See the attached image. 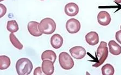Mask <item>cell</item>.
<instances>
[{"label": "cell", "instance_id": "cell-19", "mask_svg": "<svg viewBox=\"0 0 121 75\" xmlns=\"http://www.w3.org/2000/svg\"><path fill=\"white\" fill-rule=\"evenodd\" d=\"M7 12V8L2 4H0V17L4 16Z\"/></svg>", "mask_w": 121, "mask_h": 75}, {"label": "cell", "instance_id": "cell-23", "mask_svg": "<svg viewBox=\"0 0 121 75\" xmlns=\"http://www.w3.org/2000/svg\"><path fill=\"white\" fill-rule=\"evenodd\" d=\"M4 1V0H0V2H2V1Z\"/></svg>", "mask_w": 121, "mask_h": 75}, {"label": "cell", "instance_id": "cell-17", "mask_svg": "<svg viewBox=\"0 0 121 75\" xmlns=\"http://www.w3.org/2000/svg\"><path fill=\"white\" fill-rule=\"evenodd\" d=\"M7 29L8 31L10 32L11 33L16 32L19 29L17 22L15 20H9L7 22Z\"/></svg>", "mask_w": 121, "mask_h": 75}, {"label": "cell", "instance_id": "cell-3", "mask_svg": "<svg viewBox=\"0 0 121 75\" xmlns=\"http://www.w3.org/2000/svg\"><path fill=\"white\" fill-rule=\"evenodd\" d=\"M56 24L52 19L50 18H44L39 25V29L41 32L45 34H51L56 30Z\"/></svg>", "mask_w": 121, "mask_h": 75}, {"label": "cell", "instance_id": "cell-10", "mask_svg": "<svg viewBox=\"0 0 121 75\" xmlns=\"http://www.w3.org/2000/svg\"><path fill=\"white\" fill-rule=\"evenodd\" d=\"M39 23L37 22L31 21L28 22L27 28L29 33L34 37H40L42 35L39 29Z\"/></svg>", "mask_w": 121, "mask_h": 75}, {"label": "cell", "instance_id": "cell-6", "mask_svg": "<svg viewBox=\"0 0 121 75\" xmlns=\"http://www.w3.org/2000/svg\"><path fill=\"white\" fill-rule=\"evenodd\" d=\"M71 55L76 60L83 59L86 55V50L82 46H75L69 50Z\"/></svg>", "mask_w": 121, "mask_h": 75}, {"label": "cell", "instance_id": "cell-22", "mask_svg": "<svg viewBox=\"0 0 121 75\" xmlns=\"http://www.w3.org/2000/svg\"><path fill=\"white\" fill-rule=\"evenodd\" d=\"M115 1L117 3H121V0H115Z\"/></svg>", "mask_w": 121, "mask_h": 75}, {"label": "cell", "instance_id": "cell-8", "mask_svg": "<svg viewBox=\"0 0 121 75\" xmlns=\"http://www.w3.org/2000/svg\"><path fill=\"white\" fill-rule=\"evenodd\" d=\"M64 12L68 16H75L79 12V7L75 3H69L67 4L64 7Z\"/></svg>", "mask_w": 121, "mask_h": 75}, {"label": "cell", "instance_id": "cell-24", "mask_svg": "<svg viewBox=\"0 0 121 75\" xmlns=\"http://www.w3.org/2000/svg\"><path fill=\"white\" fill-rule=\"evenodd\" d=\"M120 28H121V26H120Z\"/></svg>", "mask_w": 121, "mask_h": 75}, {"label": "cell", "instance_id": "cell-12", "mask_svg": "<svg viewBox=\"0 0 121 75\" xmlns=\"http://www.w3.org/2000/svg\"><path fill=\"white\" fill-rule=\"evenodd\" d=\"M63 39L59 34H55L51 37L50 44L55 49H59L63 45Z\"/></svg>", "mask_w": 121, "mask_h": 75}, {"label": "cell", "instance_id": "cell-25", "mask_svg": "<svg viewBox=\"0 0 121 75\" xmlns=\"http://www.w3.org/2000/svg\"><path fill=\"white\" fill-rule=\"evenodd\" d=\"M41 1H44V0H41Z\"/></svg>", "mask_w": 121, "mask_h": 75}, {"label": "cell", "instance_id": "cell-18", "mask_svg": "<svg viewBox=\"0 0 121 75\" xmlns=\"http://www.w3.org/2000/svg\"><path fill=\"white\" fill-rule=\"evenodd\" d=\"M114 73V68L110 64H106L102 68V74L103 75H113Z\"/></svg>", "mask_w": 121, "mask_h": 75}, {"label": "cell", "instance_id": "cell-15", "mask_svg": "<svg viewBox=\"0 0 121 75\" xmlns=\"http://www.w3.org/2000/svg\"><path fill=\"white\" fill-rule=\"evenodd\" d=\"M11 63L10 59L5 55L0 56V69L1 70H5L10 67Z\"/></svg>", "mask_w": 121, "mask_h": 75}, {"label": "cell", "instance_id": "cell-1", "mask_svg": "<svg viewBox=\"0 0 121 75\" xmlns=\"http://www.w3.org/2000/svg\"><path fill=\"white\" fill-rule=\"evenodd\" d=\"M33 69V63L26 58H21L16 63V70L18 75H28Z\"/></svg>", "mask_w": 121, "mask_h": 75}, {"label": "cell", "instance_id": "cell-20", "mask_svg": "<svg viewBox=\"0 0 121 75\" xmlns=\"http://www.w3.org/2000/svg\"><path fill=\"white\" fill-rule=\"evenodd\" d=\"M115 38H116V39L117 41L121 44V30L120 31H117L116 33V34H115Z\"/></svg>", "mask_w": 121, "mask_h": 75}, {"label": "cell", "instance_id": "cell-2", "mask_svg": "<svg viewBox=\"0 0 121 75\" xmlns=\"http://www.w3.org/2000/svg\"><path fill=\"white\" fill-rule=\"evenodd\" d=\"M108 56V48L107 43L105 41H101L96 51V61L92 67L97 68L101 65L107 60Z\"/></svg>", "mask_w": 121, "mask_h": 75}, {"label": "cell", "instance_id": "cell-4", "mask_svg": "<svg viewBox=\"0 0 121 75\" xmlns=\"http://www.w3.org/2000/svg\"><path fill=\"white\" fill-rule=\"evenodd\" d=\"M58 61L62 69L64 70H70L74 66V62L69 54L66 52H60Z\"/></svg>", "mask_w": 121, "mask_h": 75}, {"label": "cell", "instance_id": "cell-11", "mask_svg": "<svg viewBox=\"0 0 121 75\" xmlns=\"http://www.w3.org/2000/svg\"><path fill=\"white\" fill-rule=\"evenodd\" d=\"M86 41L90 46H95L99 42V36L97 32L91 31L89 32L85 37Z\"/></svg>", "mask_w": 121, "mask_h": 75}, {"label": "cell", "instance_id": "cell-16", "mask_svg": "<svg viewBox=\"0 0 121 75\" xmlns=\"http://www.w3.org/2000/svg\"><path fill=\"white\" fill-rule=\"evenodd\" d=\"M9 38H10V41L12 45L14 46L15 48L18 49L19 50H21L23 48V45L20 42V41L18 40L15 36L14 33H11L9 35Z\"/></svg>", "mask_w": 121, "mask_h": 75}, {"label": "cell", "instance_id": "cell-9", "mask_svg": "<svg viewBox=\"0 0 121 75\" xmlns=\"http://www.w3.org/2000/svg\"><path fill=\"white\" fill-rule=\"evenodd\" d=\"M42 70L46 75H52L54 72V63L49 60H43L42 63Z\"/></svg>", "mask_w": 121, "mask_h": 75}, {"label": "cell", "instance_id": "cell-14", "mask_svg": "<svg viewBox=\"0 0 121 75\" xmlns=\"http://www.w3.org/2000/svg\"><path fill=\"white\" fill-rule=\"evenodd\" d=\"M56 54L53 50H46L42 54L41 59L42 60H49L52 61L53 63L55 62L56 60Z\"/></svg>", "mask_w": 121, "mask_h": 75}, {"label": "cell", "instance_id": "cell-7", "mask_svg": "<svg viewBox=\"0 0 121 75\" xmlns=\"http://www.w3.org/2000/svg\"><path fill=\"white\" fill-rule=\"evenodd\" d=\"M98 22L102 26H107L110 23L111 18L108 12L105 11H101L97 15Z\"/></svg>", "mask_w": 121, "mask_h": 75}, {"label": "cell", "instance_id": "cell-13", "mask_svg": "<svg viewBox=\"0 0 121 75\" xmlns=\"http://www.w3.org/2000/svg\"><path fill=\"white\" fill-rule=\"evenodd\" d=\"M108 45L109 52L113 55L117 56L121 54V47L114 40L110 41Z\"/></svg>", "mask_w": 121, "mask_h": 75}, {"label": "cell", "instance_id": "cell-21", "mask_svg": "<svg viewBox=\"0 0 121 75\" xmlns=\"http://www.w3.org/2000/svg\"><path fill=\"white\" fill-rule=\"evenodd\" d=\"M42 68L41 67H37L35 69L34 72V75H42Z\"/></svg>", "mask_w": 121, "mask_h": 75}, {"label": "cell", "instance_id": "cell-5", "mask_svg": "<svg viewBox=\"0 0 121 75\" xmlns=\"http://www.w3.org/2000/svg\"><path fill=\"white\" fill-rule=\"evenodd\" d=\"M66 29L69 33H77L81 29L80 22L76 19H70L66 23Z\"/></svg>", "mask_w": 121, "mask_h": 75}]
</instances>
